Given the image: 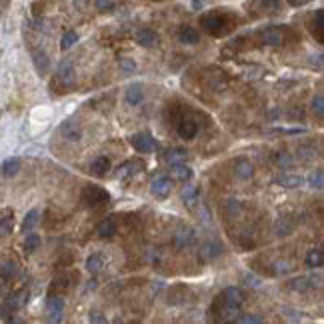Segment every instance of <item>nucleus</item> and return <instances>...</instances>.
<instances>
[{
	"mask_svg": "<svg viewBox=\"0 0 324 324\" xmlns=\"http://www.w3.org/2000/svg\"><path fill=\"white\" fill-rule=\"evenodd\" d=\"M140 170H144V162L142 160H126L124 164L118 166V176L120 178H128V176L138 174Z\"/></svg>",
	"mask_w": 324,
	"mask_h": 324,
	"instance_id": "nucleus-14",
	"label": "nucleus"
},
{
	"mask_svg": "<svg viewBox=\"0 0 324 324\" xmlns=\"http://www.w3.org/2000/svg\"><path fill=\"white\" fill-rule=\"evenodd\" d=\"M182 200L188 206H194L198 202V188L196 186H186L184 192H182Z\"/></svg>",
	"mask_w": 324,
	"mask_h": 324,
	"instance_id": "nucleus-34",
	"label": "nucleus"
},
{
	"mask_svg": "<svg viewBox=\"0 0 324 324\" xmlns=\"http://www.w3.org/2000/svg\"><path fill=\"white\" fill-rule=\"evenodd\" d=\"M88 320H90V322H98V324H102V322H106V316H102L100 312H90V316H88Z\"/></svg>",
	"mask_w": 324,
	"mask_h": 324,
	"instance_id": "nucleus-46",
	"label": "nucleus"
},
{
	"mask_svg": "<svg viewBox=\"0 0 324 324\" xmlns=\"http://www.w3.org/2000/svg\"><path fill=\"white\" fill-rule=\"evenodd\" d=\"M312 112L318 116V118L324 116V94L322 92L314 94V98H312Z\"/></svg>",
	"mask_w": 324,
	"mask_h": 324,
	"instance_id": "nucleus-36",
	"label": "nucleus"
},
{
	"mask_svg": "<svg viewBox=\"0 0 324 324\" xmlns=\"http://www.w3.org/2000/svg\"><path fill=\"white\" fill-rule=\"evenodd\" d=\"M202 4H204V2H202V0H194V8H200V6H202Z\"/></svg>",
	"mask_w": 324,
	"mask_h": 324,
	"instance_id": "nucleus-49",
	"label": "nucleus"
},
{
	"mask_svg": "<svg viewBox=\"0 0 324 324\" xmlns=\"http://www.w3.org/2000/svg\"><path fill=\"white\" fill-rule=\"evenodd\" d=\"M308 184L312 186V188H316V190H322L324 174H322V170H320V168H318V170H314V172L310 174V178H308Z\"/></svg>",
	"mask_w": 324,
	"mask_h": 324,
	"instance_id": "nucleus-37",
	"label": "nucleus"
},
{
	"mask_svg": "<svg viewBox=\"0 0 324 324\" xmlns=\"http://www.w3.org/2000/svg\"><path fill=\"white\" fill-rule=\"evenodd\" d=\"M292 228H294V224L290 222L288 216H280V218H276V222H274V232H276L278 236H288L292 232Z\"/></svg>",
	"mask_w": 324,
	"mask_h": 324,
	"instance_id": "nucleus-25",
	"label": "nucleus"
},
{
	"mask_svg": "<svg viewBox=\"0 0 324 324\" xmlns=\"http://www.w3.org/2000/svg\"><path fill=\"white\" fill-rule=\"evenodd\" d=\"M252 174H254V166H252V162L250 160L238 158V160L234 162V176H236V178L248 180V178H252Z\"/></svg>",
	"mask_w": 324,
	"mask_h": 324,
	"instance_id": "nucleus-12",
	"label": "nucleus"
},
{
	"mask_svg": "<svg viewBox=\"0 0 324 324\" xmlns=\"http://www.w3.org/2000/svg\"><path fill=\"white\" fill-rule=\"evenodd\" d=\"M120 68L126 70V72H134V70H136V64H134L132 58H122V60H120Z\"/></svg>",
	"mask_w": 324,
	"mask_h": 324,
	"instance_id": "nucleus-43",
	"label": "nucleus"
},
{
	"mask_svg": "<svg viewBox=\"0 0 324 324\" xmlns=\"http://www.w3.org/2000/svg\"><path fill=\"white\" fill-rule=\"evenodd\" d=\"M178 38H180V42H184V44H198V42H200V32L194 30V28H190V26H184V28H180V32H178Z\"/></svg>",
	"mask_w": 324,
	"mask_h": 324,
	"instance_id": "nucleus-20",
	"label": "nucleus"
},
{
	"mask_svg": "<svg viewBox=\"0 0 324 324\" xmlns=\"http://www.w3.org/2000/svg\"><path fill=\"white\" fill-rule=\"evenodd\" d=\"M96 234H98L100 238H110V236H114L116 234L114 216H108V218H104L102 222H98V226H96Z\"/></svg>",
	"mask_w": 324,
	"mask_h": 324,
	"instance_id": "nucleus-17",
	"label": "nucleus"
},
{
	"mask_svg": "<svg viewBox=\"0 0 324 324\" xmlns=\"http://www.w3.org/2000/svg\"><path fill=\"white\" fill-rule=\"evenodd\" d=\"M316 156V150L314 148H308V146H300L298 148V158L302 160H310V158H314Z\"/></svg>",
	"mask_w": 324,
	"mask_h": 324,
	"instance_id": "nucleus-41",
	"label": "nucleus"
},
{
	"mask_svg": "<svg viewBox=\"0 0 324 324\" xmlns=\"http://www.w3.org/2000/svg\"><path fill=\"white\" fill-rule=\"evenodd\" d=\"M80 200L84 202V206H86V209L98 210V209H102V206H106V204L110 202V194H108V190H104L102 186L90 184L82 190Z\"/></svg>",
	"mask_w": 324,
	"mask_h": 324,
	"instance_id": "nucleus-1",
	"label": "nucleus"
},
{
	"mask_svg": "<svg viewBox=\"0 0 324 324\" xmlns=\"http://www.w3.org/2000/svg\"><path fill=\"white\" fill-rule=\"evenodd\" d=\"M172 174H174V178L180 180V182H188V180L192 178V170H190V166H186L184 162L172 164Z\"/></svg>",
	"mask_w": 324,
	"mask_h": 324,
	"instance_id": "nucleus-23",
	"label": "nucleus"
},
{
	"mask_svg": "<svg viewBox=\"0 0 324 324\" xmlns=\"http://www.w3.org/2000/svg\"><path fill=\"white\" fill-rule=\"evenodd\" d=\"M178 136L184 140H192L196 134H198V124L194 122V120H190V118H182L180 122H178Z\"/></svg>",
	"mask_w": 324,
	"mask_h": 324,
	"instance_id": "nucleus-13",
	"label": "nucleus"
},
{
	"mask_svg": "<svg viewBox=\"0 0 324 324\" xmlns=\"http://www.w3.org/2000/svg\"><path fill=\"white\" fill-rule=\"evenodd\" d=\"M12 226H14V218H12V212H10V214L0 218V238H6L12 232Z\"/></svg>",
	"mask_w": 324,
	"mask_h": 324,
	"instance_id": "nucleus-33",
	"label": "nucleus"
},
{
	"mask_svg": "<svg viewBox=\"0 0 324 324\" xmlns=\"http://www.w3.org/2000/svg\"><path fill=\"white\" fill-rule=\"evenodd\" d=\"M60 134L66 140H70V142H78V140L82 138V128L74 120H64L60 124Z\"/></svg>",
	"mask_w": 324,
	"mask_h": 324,
	"instance_id": "nucleus-8",
	"label": "nucleus"
},
{
	"mask_svg": "<svg viewBox=\"0 0 324 324\" xmlns=\"http://www.w3.org/2000/svg\"><path fill=\"white\" fill-rule=\"evenodd\" d=\"M226 210H228V214H238L240 212V202L238 200H228Z\"/></svg>",
	"mask_w": 324,
	"mask_h": 324,
	"instance_id": "nucleus-45",
	"label": "nucleus"
},
{
	"mask_svg": "<svg viewBox=\"0 0 324 324\" xmlns=\"http://www.w3.org/2000/svg\"><path fill=\"white\" fill-rule=\"evenodd\" d=\"M16 272H18V268H16L14 262H4L0 266V278L2 280H12V278L16 276Z\"/></svg>",
	"mask_w": 324,
	"mask_h": 324,
	"instance_id": "nucleus-35",
	"label": "nucleus"
},
{
	"mask_svg": "<svg viewBox=\"0 0 324 324\" xmlns=\"http://www.w3.org/2000/svg\"><path fill=\"white\" fill-rule=\"evenodd\" d=\"M234 322H244V324H262L264 320L260 318V316H254V314H244V316H236V320Z\"/></svg>",
	"mask_w": 324,
	"mask_h": 324,
	"instance_id": "nucleus-40",
	"label": "nucleus"
},
{
	"mask_svg": "<svg viewBox=\"0 0 324 324\" xmlns=\"http://www.w3.org/2000/svg\"><path fill=\"white\" fill-rule=\"evenodd\" d=\"M276 164L280 166V168H290V166L294 164V160H292V156H290V154L280 152V154H276Z\"/></svg>",
	"mask_w": 324,
	"mask_h": 324,
	"instance_id": "nucleus-39",
	"label": "nucleus"
},
{
	"mask_svg": "<svg viewBox=\"0 0 324 324\" xmlns=\"http://www.w3.org/2000/svg\"><path fill=\"white\" fill-rule=\"evenodd\" d=\"M108 170H110V160L106 156H98V158H94L90 162V172H92L94 176H98V178L106 176Z\"/></svg>",
	"mask_w": 324,
	"mask_h": 324,
	"instance_id": "nucleus-19",
	"label": "nucleus"
},
{
	"mask_svg": "<svg viewBox=\"0 0 324 324\" xmlns=\"http://www.w3.org/2000/svg\"><path fill=\"white\" fill-rule=\"evenodd\" d=\"M158 34L154 32V30H150V28H142L136 32V42H138L142 48H154L158 47Z\"/></svg>",
	"mask_w": 324,
	"mask_h": 324,
	"instance_id": "nucleus-11",
	"label": "nucleus"
},
{
	"mask_svg": "<svg viewBox=\"0 0 324 324\" xmlns=\"http://www.w3.org/2000/svg\"><path fill=\"white\" fill-rule=\"evenodd\" d=\"M94 4H96V8L100 10V12H106V10H112V0H94Z\"/></svg>",
	"mask_w": 324,
	"mask_h": 324,
	"instance_id": "nucleus-42",
	"label": "nucleus"
},
{
	"mask_svg": "<svg viewBox=\"0 0 324 324\" xmlns=\"http://www.w3.org/2000/svg\"><path fill=\"white\" fill-rule=\"evenodd\" d=\"M38 246H40V236L28 232V236L24 238V250H26V254H32L34 250H38Z\"/></svg>",
	"mask_w": 324,
	"mask_h": 324,
	"instance_id": "nucleus-31",
	"label": "nucleus"
},
{
	"mask_svg": "<svg viewBox=\"0 0 324 324\" xmlns=\"http://www.w3.org/2000/svg\"><path fill=\"white\" fill-rule=\"evenodd\" d=\"M164 158H166V162H168L170 166H172V164H178V162H184L186 150L180 148V146H172V148H168V150L164 152Z\"/></svg>",
	"mask_w": 324,
	"mask_h": 324,
	"instance_id": "nucleus-21",
	"label": "nucleus"
},
{
	"mask_svg": "<svg viewBox=\"0 0 324 324\" xmlns=\"http://www.w3.org/2000/svg\"><path fill=\"white\" fill-rule=\"evenodd\" d=\"M104 266V256L102 254H90L86 258V270L88 272H100Z\"/></svg>",
	"mask_w": 324,
	"mask_h": 324,
	"instance_id": "nucleus-30",
	"label": "nucleus"
},
{
	"mask_svg": "<svg viewBox=\"0 0 324 324\" xmlns=\"http://www.w3.org/2000/svg\"><path fill=\"white\" fill-rule=\"evenodd\" d=\"M222 254V244L216 242V240H210L206 242L202 248H200V260L202 262H209V260H214L216 256Z\"/></svg>",
	"mask_w": 324,
	"mask_h": 324,
	"instance_id": "nucleus-15",
	"label": "nucleus"
},
{
	"mask_svg": "<svg viewBox=\"0 0 324 324\" xmlns=\"http://www.w3.org/2000/svg\"><path fill=\"white\" fill-rule=\"evenodd\" d=\"M56 82H58V86L62 88V92H68L70 88L74 86V82H76V72H74L72 62L62 60V62L58 64V70H56Z\"/></svg>",
	"mask_w": 324,
	"mask_h": 324,
	"instance_id": "nucleus-3",
	"label": "nucleus"
},
{
	"mask_svg": "<svg viewBox=\"0 0 324 324\" xmlns=\"http://www.w3.org/2000/svg\"><path fill=\"white\" fill-rule=\"evenodd\" d=\"M200 26L209 32L210 36H224L230 28H228V20L222 14H204L200 16Z\"/></svg>",
	"mask_w": 324,
	"mask_h": 324,
	"instance_id": "nucleus-2",
	"label": "nucleus"
},
{
	"mask_svg": "<svg viewBox=\"0 0 324 324\" xmlns=\"http://www.w3.org/2000/svg\"><path fill=\"white\" fill-rule=\"evenodd\" d=\"M308 0H288V4H292V6H304Z\"/></svg>",
	"mask_w": 324,
	"mask_h": 324,
	"instance_id": "nucleus-48",
	"label": "nucleus"
},
{
	"mask_svg": "<svg viewBox=\"0 0 324 324\" xmlns=\"http://www.w3.org/2000/svg\"><path fill=\"white\" fill-rule=\"evenodd\" d=\"M142 98H144V90H142L140 84H130V86L126 88V92H124V100H126L130 106H138L140 102H142Z\"/></svg>",
	"mask_w": 324,
	"mask_h": 324,
	"instance_id": "nucleus-18",
	"label": "nucleus"
},
{
	"mask_svg": "<svg viewBox=\"0 0 324 324\" xmlns=\"http://www.w3.org/2000/svg\"><path fill=\"white\" fill-rule=\"evenodd\" d=\"M47 312L50 322H58L62 318V312H64V298L56 292H50L47 298Z\"/></svg>",
	"mask_w": 324,
	"mask_h": 324,
	"instance_id": "nucleus-5",
	"label": "nucleus"
},
{
	"mask_svg": "<svg viewBox=\"0 0 324 324\" xmlns=\"http://www.w3.org/2000/svg\"><path fill=\"white\" fill-rule=\"evenodd\" d=\"M274 266H276L274 274H286V272H290V270H292V266H290L288 262H276Z\"/></svg>",
	"mask_w": 324,
	"mask_h": 324,
	"instance_id": "nucleus-44",
	"label": "nucleus"
},
{
	"mask_svg": "<svg viewBox=\"0 0 324 324\" xmlns=\"http://www.w3.org/2000/svg\"><path fill=\"white\" fill-rule=\"evenodd\" d=\"M38 216H40V212L36 209H32L26 216H24L22 220V232L26 234V232H32V228L38 224Z\"/></svg>",
	"mask_w": 324,
	"mask_h": 324,
	"instance_id": "nucleus-28",
	"label": "nucleus"
},
{
	"mask_svg": "<svg viewBox=\"0 0 324 324\" xmlns=\"http://www.w3.org/2000/svg\"><path fill=\"white\" fill-rule=\"evenodd\" d=\"M324 264V252L320 248H312L306 254V266L308 268H320Z\"/></svg>",
	"mask_w": 324,
	"mask_h": 324,
	"instance_id": "nucleus-24",
	"label": "nucleus"
},
{
	"mask_svg": "<svg viewBox=\"0 0 324 324\" xmlns=\"http://www.w3.org/2000/svg\"><path fill=\"white\" fill-rule=\"evenodd\" d=\"M4 292H6V290H4V282H0V298L4 296Z\"/></svg>",
	"mask_w": 324,
	"mask_h": 324,
	"instance_id": "nucleus-50",
	"label": "nucleus"
},
{
	"mask_svg": "<svg viewBox=\"0 0 324 324\" xmlns=\"http://www.w3.org/2000/svg\"><path fill=\"white\" fill-rule=\"evenodd\" d=\"M244 280H246V284H248V286H258V278L252 276V274H246Z\"/></svg>",
	"mask_w": 324,
	"mask_h": 324,
	"instance_id": "nucleus-47",
	"label": "nucleus"
},
{
	"mask_svg": "<svg viewBox=\"0 0 324 324\" xmlns=\"http://www.w3.org/2000/svg\"><path fill=\"white\" fill-rule=\"evenodd\" d=\"M18 170H20V158L12 156V158H6V160L2 162V174H4L6 178L16 176V174H18Z\"/></svg>",
	"mask_w": 324,
	"mask_h": 324,
	"instance_id": "nucleus-22",
	"label": "nucleus"
},
{
	"mask_svg": "<svg viewBox=\"0 0 324 324\" xmlns=\"http://www.w3.org/2000/svg\"><path fill=\"white\" fill-rule=\"evenodd\" d=\"M292 290H298V292H304V290H310L312 286H320V276L316 278H306V276H298L294 278V280H290V284H288Z\"/></svg>",
	"mask_w": 324,
	"mask_h": 324,
	"instance_id": "nucleus-16",
	"label": "nucleus"
},
{
	"mask_svg": "<svg viewBox=\"0 0 324 324\" xmlns=\"http://www.w3.org/2000/svg\"><path fill=\"white\" fill-rule=\"evenodd\" d=\"M32 60H34V66L40 74H47L48 72V56L44 50H34L32 52Z\"/></svg>",
	"mask_w": 324,
	"mask_h": 324,
	"instance_id": "nucleus-26",
	"label": "nucleus"
},
{
	"mask_svg": "<svg viewBox=\"0 0 324 324\" xmlns=\"http://www.w3.org/2000/svg\"><path fill=\"white\" fill-rule=\"evenodd\" d=\"M276 182L280 186H284V188H298V186H302L304 180H302L298 174H282Z\"/></svg>",
	"mask_w": 324,
	"mask_h": 324,
	"instance_id": "nucleus-27",
	"label": "nucleus"
},
{
	"mask_svg": "<svg viewBox=\"0 0 324 324\" xmlns=\"http://www.w3.org/2000/svg\"><path fill=\"white\" fill-rule=\"evenodd\" d=\"M192 240H194L192 230H182V232H178V234H174V244H176V248H184L188 244H192Z\"/></svg>",
	"mask_w": 324,
	"mask_h": 324,
	"instance_id": "nucleus-32",
	"label": "nucleus"
},
{
	"mask_svg": "<svg viewBox=\"0 0 324 324\" xmlns=\"http://www.w3.org/2000/svg\"><path fill=\"white\" fill-rule=\"evenodd\" d=\"M76 40H78V34H76L74 30H68V32H64V36H62V40H60V48H62V50H68L70 47H74Z\"/></svg>",
	"mask_w": 324,
	"mask_h": 324,
	"instance_id": "nucleus-38",
	"label": "nucleus"
},
{
	"mask_svg": "<svg viewBox=\"0 0 324 324\" xmlns=\"http://www.w3.org/2000/svg\"><path fill=\"white\" fill-rule=\"evenodd\" d=\"M150 190H152V194H154V196H158V198H166V196L170 194V190H172V180H170L166 174H158V176H154V178H152Z\"/></svg>",
	"mask_w": 324,
	"mask_h": 324,
	"instance_id": "nucleus-6",
	"label": "nucleus"
},
{
	"mask_svg": "<svg viewBox=\"0 0 324 324\" xmlns=\"http://www.w3.org/2000/svg\"><path fill=\"white\" fill-rule=\"evenodd\" d=\"M310 32H312V36L316 38V42H324V10L322 8H318L316 12H314V16H312V20H310Z\"/></svg>",
	"mask_w": 324,
	"mask_h": 324,
	"instance_id": "nucleus-10",
	"label": "nucleus"
},
{
	"mask_svg": "<svg viewBox=\"0 0 324 324\" xmlns=\"http://www.w3.org/2000/svg\"><path fill=\"white\" fill-rule=\"evenodd\" d=\"M130 144H132V148H134L136 152H150V150H154V146H156L154 138H152L148 132L134 134V136L130 138Z\"/></svg>",
	"mask_w": 324,
	"mask_h": 324,
	"instance_id": "nucleus-7",
	"label": "nucleus"
},
{
	"mask_svg": "<svg viewBox=\"0 0 324 324\" xmlns=\"http://www.w3.org/2000/svg\"><path fill=\"white\" fill-rule=\"evenodd\" d=\"M26 302H28V290H26V288L18 290V292H12V294H8V296L4 298V304H2V308H0V314L16 312V310L22 308Z\"/></svg>",
	"mask_w": 324,
	"mask_h": 324,
	"instance_id": "nucleus-4",
	"label": "nucleus"
},
{
	"mask_svg": "<svg viewBox=\"0 0 324 324\" xmlns=\"http://www.w3.org/2000/svg\"><path fill=\"white\" fill-rule=\"evenodd\" d=\"M260 40L268 47H280V44H284L286 38H284V32L280 28H266L260 32Z\"/></svg>",
	"mask_w": 324,
	"mask_h": 324,
	"instance_id": "nucleus-9",
	"label": "nucleus"
},
{
	"mask_svg": "<svg viewBox=\"0 0 324 324\" xmlns=\"http://www.w3.org/2000/svg\"><path fill=\"white\" fill-rule=\"evenodd\" d=\"M70 274H60L58 278H54V282H52V286H50V292H64V290H68L70 288Z\"/></svg>",
	"mask_w": 324,
	"mask_h": 324,
	"instance_id": "nucleus-29",
	"label": "nucleus"
}]
</instances>
